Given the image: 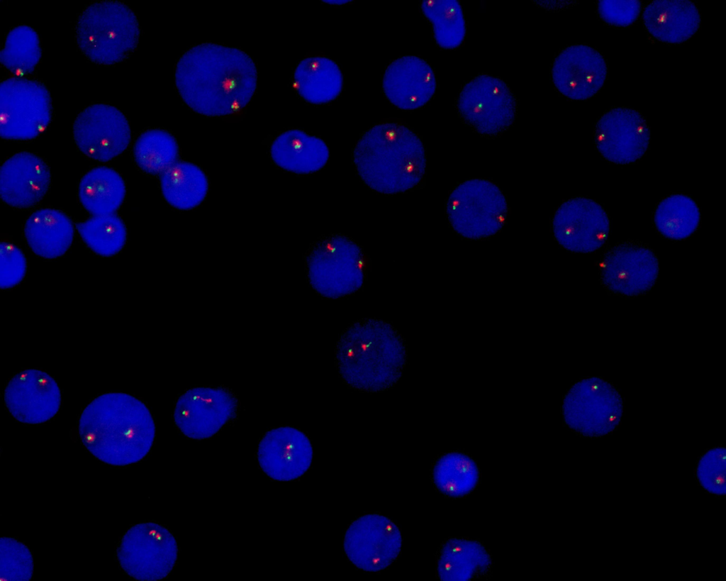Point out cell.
<instances>
[{"instance_id":"cell-27","label":"cell","mask_w":726,"mask_h":581,"mask_svg":"<svg viewBox=\"0 0 726 581\" xmlns=\"http://www.w3.org/2000/svg\"><path fill=\"white\" fill-rule=\"evenodd\" d=\"M297 93L314 104L328 103L338 96L342 74L335 62L325 57H309L297 65L294 74Z\"/></svg>"},{"instance_id":"cell-23","label":"cell","mask_w":726,"mask_h":581,"mask_svg":"<svg viewBox=\"0 0 726 581\" xmlns=\"http://www.w3.org/2000/svg\"><path fill=\"white\" fill-rule=\"evenodd\" d=\"M643 21L653 37L675 44L688 40L698 31L700 16L690 1L659 0L646 6Z\"/></svg>"},{"instance_id":"cell-5","label":"cell","mask_w":726,"mask_h":581,"mask_svg":"<svg viewBox=\"0 0 726 581\" xmlns=\"http://www.w3.org/2000/svg\"><path fill=\"white\" fill-rule=\"evenodd\" d=\"M140 34L134 12L116 0L89 4L76 24L80 50L89 60L101 65L116 64L128 57L138 45Z\"/></svg>"},{"instance_id":"cell-36","label":"cell","mask_w":726,"mask_h":581,"mask_svg":"<svg viewBox=\"0 0 726 581\" xmlns=\"http://www.w3.org/2000/svg\"><path fill=\"white\" fill-rule=\"evenodd\" d=\"M0 548L1 580H29L33 569L29 549L17 540L8 537L1 538Z\"/></svg>"},{"instance_id":"cell-38","label":"cell","mask_w":726,"mask_h":581,"mask_svg":"<svg viewBox=\"0 0 726 581\" xmlns=\"http://www.w3.org/2000/svg\"><path fill=\"white\" fill-rule=\"evenodd\" d=\"M1 289H9L17 285L24 277L26 259L23 252L15 245L2 242L0 246Z\"/></svg>"},{"instance_id":"cell-13","label":"cell","mask_w":726,"mask_h":581,"mask_svg":"<svg viewBox=\"0 0 726 581\" xmlns=\"http://www.w3.org/2000/svg\"><path fill=\"white\" fill-rule=\"evenodd\" d=\"M72 130L79 150L99 162H108L121 155L131 139L125 115L106 104H94L84 109L77 116Z\"/></svg>"},{"instance_id":"cell-8","label":"cell","mask_w":726,"mask_h":581,"mask_svg":"<svg viewBox=\"0 0 726 581\" xmlns=\"http://www.w3.org/2000/svg\"><path fill=\"white\" fill-rule=\"evenodd\" d=\"M623 402L618 390L598 377L574 383L564 397V423L574 432L598 438L612 432L619 424Z\"/></svg>"},{"instance_id":"cell-12","label":"cell","mask_w":726,"mask_h":581,"mask_svg":"<svg viewBox=\"0 0 726 581\" xmlns=\"http://www.w3.org/2000/svg\"><path fill=\"white\" fill-rule=\"evenodd\" d=\"M599 270L601 282L609 292L634 297L653 287L659 274V261L645 245L625 241L605 251Z\"/></svg>"},{"instance_id":"cell-19","label":"cell","mask_w":726,"mask_h":581,"mask_svg":"<svg viewBox=\"0 0 726 581\" xmlns=\"http://www.w3.org/2000/svg\"><path fill=\"white\" fill-rule=\"evenodd\" d=\"M313 448L308 438L293 427L268 431L259 442L257 459L262 470L278 481H290L302 476L309 468Z\"/></svg>"},{"instance_id":"cell-2","label":"cell","mask_w":726,"mask_h":581,"mask_svg":"<svg viewBox=\"0 0 726 581\" xmlns=\"http://www.w3.org/2000/svg\"><path fill=\"white\" fill-rule=\"evenodd\" d=\"M79 433L87 450L108 465L124 466L141 460L155 439V425L146 405L124 393L95 398L83 410Z\"/></svg>"},{"instance_id":"cell-29","label":"cell","mask_w":726,"mask_h":581,"mask_svg":"<svg viewBox=\"0 0 726 581\" xmlns=\"http://www.w3.org/2000/svg\"><path fill=\"white\" fill-rule=\"evenodd\" d=\"M162 194L169 204L190 210L206 198L208 182L203 171L187 162H177L160 175Z\"/></svg>"},{"instance_id":"cell-10","label":"cell","mask_w":726,"mask_h":581,"mask_svg":"<svg viewBox=\"0 0 726 581\" xmlns=\"http://www.w3.org/2000/svg\"><path fill=\"white\" fill-rule=\"evenodd\" d=\"M178 553L169 531L153 522L136 524L122 537L117 558L122 569L138 580L155 581L166 577L173 569Z\"/></svg>"},{"instance_id":"cell-25","label":"cell","mask_w":726,"mask_h":581,"mask_svg":"<svg viewBox=\"0 0 726 581\" xmlns=\"http://www.w3.org/2000/svg\"><path fill=\"white\" fill-rule=\"evenodd\" d=\"M23 233L35 255L52 260L68 250L73 241L74 228L71 219L62 211L42 209L28 218Z\"/></svg>"},{"instance_id":"cell-32","label":"cell","mask_w":726,"mask_h":581,"mask_svg":"<svg viewBox=\"0 0 726 581\" xmlns=\"http://www.w3.org/2000/svg\"><path fill=\"white\" fill-rule=\"evenodd\" d=\"M179 147L174 136L162 129H149L135 142L133 157L147 174L161 175L177 162Z\"/></svg>"},{"instance_id":"cell-14","label":"cell","mask_w":726,"mask_h":581,"mask_svg":"<svg viewBox=\"0 0 726 581\" xmlns=\"http://www.w3.org/2000/svg\"><path fill=\"white\" fill-rule=\"evenodd\" d=\"M402 538L399 529L380 514L362 516L354 520L344 538V550L356 567L377 572L389 567L400 553Z\"/></svg>"},{"instance_id":"cell-15","label":"cell","mask_w":726,"mask_h":581,"mask_svg":"<svg viewBox=\"0 0 726 581\" xmlns=\"http://www.w3.org/2000/svg\"><path fill=\"white\" fill-rule=\"evenodd\" d=\"M552 230L557 241L567 250L590 253L606 241L610 222L607 213L596 201L579 197L565 201L557 209Z\"/></svg>"},{"instance_id":"cell-34","label":"cell","mask_w":726,"mask_h":581,"mask_svg":"<svg viewBox=\"0 0 726 581\" xmlns=\"http://www.w3.org/2000/svg\"><path fill=\"white\" fill-rule=\"evenodd\" d=\"M424 16L432 23L434 37L440 47L451 49L463 42L465 21L460 4L456 0H425L421 4Z\"/></svg>"},{"instance_id":"cell-3","label":"cell","mask_w":726,"mask_h":581,"mask_svg":"<svg viewBox=\"0 0 726 581\" xmlns=\"http://www.w3.org/2000/svg\"><path fill=\"white\" fill-rule=\"evenodd\" d=\"M406 363L402 336L383 320L364 319L352 323L335 347V365L342 379L362 392L392 387L401 377Z\"/></svg>"},{"instance_id":"cell-31","label":"cell","mask_w":726,"mask_h":581,"mask_svg":"<svg viewBox=\"0 0 726 581\" xmlns=\"http://www.w3.org/2000/svg\"><path fill=\"white\" fill-rule=\"evenodd\" d=\"M436 488L444 495L458 498L469 494L479 480L476 463L469 455L451 452L440 457L432 470Z\"/></svg>"},{"instance_id":"cell-30","label":"cell","mask_w":726,"mask_h":581,"mask_svg":"<svg viewBox=\"0 0 726 581\" xmlns=\"http://www.w3.org/2000/svg\"><path fill=\"white\" fill-rule=\"evenodd\" d=\"M700 213L695 201L685 194H672L663 199L654 212V224L666 238L680 240L698 228Z\"/></svg>"},{"instance_id":"cell-39","label":"cell","mask_w":726,"mask_h":581,"mask_svg":"<svg viewBox=\"0 0 726 581\" xmlns=\"http://www.w3.org/2000/svg\"><path fill=\"white\" fill-rule=\"evenodd\" d=\"M642 4L639 1L602 0L598 11L602 19L615 26H628L637 18Z\"/></svg>"},{"instance_id":"cell-28","label":"cell","mask_w":726,"mask_h":581,"mask_svg":"<svg viewBox=\"0 0 726 581\" xmlns=\"http://www.w3.org/2000/svg\"><path fill=\"white\" fill-rule=\"evenodd\" d=\"M78 194L83 207L93 216L112 214L124 200L125 184L115 170L97 167L82 177Z\"/></svg>"},{"instance_id":"cell-17","label":"cell","mask_w":726,"mask_h":581,"mask_svg":"<svg viewBox=\"0 0 726 581\" xmlns=\"http://www.w3.org/2000/svg\"><path fill=\"white\" fill-rule=\"evenodd\" d=\"M595 144L610 162L632 164L641 158L649 143V129L638 111L625 107L614 108L598 121Z\"/></svg>"},{"instance_id":"cell-1","label":"cell","mask_w":726,"mask_h":581,"mask_svg":"<svg viewBox=\"0 0 726 581\" xmlns=\"http://www.w3.org/2000/svg\"><path fill=\"white\" fill-rule=\"evenodd\" d=\"M174 78L181 98L192 110L206 116H223L249 103L256 90L257 71L243 50L203 43L181 56Z\"/></svg>"},{"instance_id":"cell-9","label":"cell","mask_w":726,"mask_h":581,"mask_svg":"<svg viewBox=\"0 0 726 581\" xmlns=\"http://www.w3.org/2000/svg\"><path fill=\"white\" fill-rule=\"evenodd\" d=\"M52 116V101L40 82L10 77L0 85V135L2 138L26 140L37 137Z\"/></svg>"},{"instance_id":"cell-4","label":"cell","mask_w":726,"mask_h":581,"mask_svg":"<svg viewBox=\"0 0 726 581\" xmlns=\"http://www.w3.org/2000/svg\"><path fill=\"white\" fill-rule=\"evenodd\" d=\"M352 157L363 182L373 190L386 194L413 189L425 171V153L420 139L400 123H380L367 131L355 145Z\"/></svg>"},{"instance_id":"cell-20","label":"cell","mask_w":726,"mask_h":581,"mask_svg":"<svg viewBox=\"0 0 726 581\" xmlns=\"http://www.w3.org/2000/svg\"><path fill=\"white\" fill-rule=\"evenodd\" d=\"M552 74L559 92L571 99L584 100L594 96L603 85L607 67L596 50L585 45H574L557 56Z\"/></svg>"},{"instance_id":"cell-16","label":"cell","mask_w":726,"mask_h":581,"mask_svg":"<svg viewBox=\"0 0 726 581\" xmlns=\"http://www.w3.org/2000/svg\"><path fill=\"white\" fill-rule=\"evenodd\" d=\"M238 401L223 388L196 387L184 392L174 409V422L182 433L193 439L216 434L235 415Z\"/></svg>"},{"instance_id":"cell-7","label":"cell","mask_w":726,"mask_h":581,"mask_svg":"<svg viewBox=\"0 0 726 581\" xmlns=\"http://www.w3.org/2000/svg\"><path fill=\"white\" fill-rule=\"evenodd\" d=\"M508 211L501 189L483 179L467 180L456 187L447 201V214L453 229L469 239H481L503 227Z\"/></svg>"},{"instance_id":"cell-26","label":"cell","mask_w":726,"mask_h":581,"mask_svg":"<svg viewBox=\"0 0 726 581\" xmlns=\"http://www.w3.org/2000/svg\"><path fill=\"white\" fill-rule=\"evenodd\" d=\"M491 565V556L481 543L452 538L440 548L437 574L442 581H468L486 574Z\"/></svg>"},{"instance_id":"cell-24","label":"cell","mask_w":726,"mask_h":581,"mask_svg":"<svg viewBox=\"0 0 726 581\" xmlns=\"http://www.w3.org/2000/svg\"><path fill=\"white\" fill-rule=\"evenodd\" d=\"M270 153L276 165L298 175L320 170L329 158L328 148L323 140L297 129L278 135L271 145Z\"/></svg>"},{"instance_id":"cell-22","label":"cell","mask_w":726,"mask_h":581,"mask_svg":"<svg viewBox=\"0 0 726 581\" xmlns=\"http://www.w3.org/2000/svg\"><path fill=\"white\" fill-rule=\"evenodd\" d=\"M382 86L385 96L393 105L413 110L424 106L432 97L436 80L428 62L416 56L406 55L388 66Z\"/></svg>"},{"instance_id":"cell-37","label":"cell","mask_w":726,"mask_h":581,"mask_svg":"<svg viewBox=\"0 0 726 581\" xmlns=\"http://www.w3.org/2000/svg\"><path fill=\"white\" fill-rule=\"evenodd\" d=\"M725 448L717 446L705 452L698 462L697 480L704 490L713 495H725Z\"/></svg>"},{"instance_id":"cell-6","label":"cell","mask_w":726,"mask_h":581,"mask_svg":"<svg viewBox=\"0 0 726 581\" xmlns=\"http://www.w3.org/2000/svg\"><path fill=\"white\" fill-rule=\"evenodd\" d=\"M309 282L323 297L337 299L362 285L366 259L362 248L348 237L333 234L318 240L307 259Z\"/></svg>"},{"instance_id":"cell-18","label":"cell","mask_w":726,"mask_h":581,"mask_svg":"<svg viewBox=\"0 0 726 581\" xmlns=\"http://www.w3.org/2000/svg\"><path fill=\"white\" fill-rule=\"evenodd\" d=\"M4 401L15 419L36 424L47 421L57 414L61 392L56 381L48 374L28 369L10 380L5 389Z\"/></svg>"},{"instance_id":"cell-40","label":"cell","mask_w":726,"mask_h":581,"mask_svg":"<svg viewBox=\"0 0 726 581\" xmlns=\"http://www.w3.org/2000/svg\"><path fill=\"white\" fill-rule=\"evenodd\" d=\"M324 1L326 2V3H328V4H339V5H340V4L347 3L348 1H345V0H344V1L338 0L337 1H337Z\"/></svg>"},{"instance_id":"cell-33","label":"cell","mask_w":726,"mask_h":581,"mask_svg":"<svg viewBox=\"0 0 726 581\" xmlns=\"http://www.w3.org/2000/svg\"><path fill=\"white\" fill-rule=\"evenodd\" d=\"M41 52L40 38L35 30L21 24L7 33L0 52V61L10 72L22 77L35 69Z\"/></svg>"},{"instance_id":"cell-21","label":"cell","mask_w":726,"mask_h":581,"mask_svg":"<svg viewBox=\"0 0 726 581\" xmlns=\"http://www.w3.org/2000/svg\"><path fill=\"white\" fill-rule=\"evenodd\" d=\"M50 182V169L40 157L32 153L20 152L1 165V198L12 207L29 209L44 197Z\"/></svg>"},{"instance_id":"cell-11","label":"cell","mask_w":726,"mask_h":581,"mask_svg":"<svg viewBox=\"0 0 726 581\" xmlns=\"http://www.w3.org/2000/svg\"><path fill=\"white\" fill-rule=\"evenodd\" d=\"M457 108L463 120L478 133L495 135L506 131L516 114V101L501 79L479 74L461 90Z\"/></svg>"},{"instance_id":"cell-35","label":"cell","mask_w":726,"mask_h":581,"mask_svg":"<svg viewBox=\"0 0 726 581\" xmlns=\"http://www.w3.org/2000/svg\"><path fill=\"white\" fill-rule=\"evenodd\" d=\"M76 228L86 245L96 254L111 257L118 253L126 242V228L115 214L93 216L76 224Z\"/></svg>"}]
</instances>
